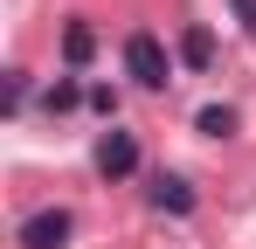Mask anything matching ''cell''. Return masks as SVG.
Returning <instances> with one entry per match:
<instances>
[{
    "mask_svg": "<svg viewBox=\"0 0 256 249\" xmlns=\"http://www.w3.org/2000/svg\"><path fill=\"white\" fill-rule=\"evenodd\" d=\"M125 70H132V83H146V90H166V83H173L166 42L152 35V28H132V35H125Z\"/></svg>",
    "mask_w": 256,
    "mask_h": 249,
    "instance_id": "obj_1",
    "label": "cell"
},
{
    "mask_svg": "<svg viewBox=\"0 0 256 249\" xmlns=\"http://www.w3.org/2000/svg\"><path fill=\"white\" fill-rule=\"evenodd\" d=\"M180 62H187V70H208L214 62V35L208 28H187V35H180Z\"/></svg>",
    "mask_w": 256,
    "mask_h": 249,
    "instance_id": "obj_6",
    "label": "cell"
},
{
    "mask_svg": "<svg viewBox=\"0 0 256 249\" xmlns=\"http://www.w3.org/2000/svg\"><path fill=\"white\" fill-rule=\"evenodd\" d=\"M76 104H84V83H76V76H56V83H48V111H76Z\"/></svg>",
    "mask_w": 256,
    "mask_h": 249,
    "instance_id": "obj_8",
    "label": "cell"
},
{
    "mask_svg": "<svg viewBox=\"0 0 256 249\" xmlns=\"http://www.w3.org/2000/svg\"><path fill=\"white\" fill-rule=\"evenodd\" d=\"M152 208H166V214H194V187L180 180V173H152Z\"/></svg>",
    "mask_w": 256,
    "mask_h": 249,
    "instance_id": "obj_4",
    "label": "cell"
},
{
    "mask_svg": "<svg viewBox=\"0 0 256 249\" xmlns=\"http://www.w3.org/2000/svg\"><path fill=\"white\" fill-rule=\"evenodd\" d=\"M228 7H236V21H242V28L256 35V0H228Z\"/></svg>",
    "mask_w": 256,
    "mask_h": 249,
    "instance_id": "obj_9",
    "label": "cell"
},
{
    "mask_svg": "<svg viewBox=\"0 0 256 249\" xmlns=\"http://www.w3.org/2000/svg\"><path fill=\"white\" fill-rule=\"evenodd\" d=\"M90 56H97V35H90V21H70V28H62V62H70V70H84Z\"/></svg>",
    "mask_w": 256,
    "mask_h": 249,
    "instance_id": "obj_5",
    "label": "cell"
},
{
    "mask_svg": "<svg viewBox=\"0 0 256 249\" xmlns=\"http://www.w3.org/2000/svg\"><path fill=\"white\" fill-rule=\"evenodd\" d=\"M70 208H35L28 222H21V249H70Z\"/></svg>",
    "mask_w": 256,
    "mask_h": 249,
    "instance_id": "obj_2",
    "label": "cell"
},
{
    "mask_svg": "<svg viewBox=\"0 0 256 249\" xmlns=\"http://www.w3.org/2000/svg\"><path fill=\"white\" fill-rule=\"evenodd\" d=\"M90 160H97V173H104V180H125V173H138V138L111 124V132L97 138V152H90Z\"/></svg>",
    "mask_w": 256,
    "mask_h": 249,
    "instance_id": "obj_3",
    "label": "cell"
},
{
    "mask_svg": "<svg viewBox=\"0 0 256 249\" xmlns=\"http://www.w3.org/2000/svg\"><path fill=\"white\" fill-rule=\"evenodd\" d=\"M194 132H201V138H236V111H228V104H201Z\"/></svg>",
    "mask_w": 256,
    "mask_h": 249,
    "instance_id": "obj_7",
    "label": "cell"
}]
</instances>
